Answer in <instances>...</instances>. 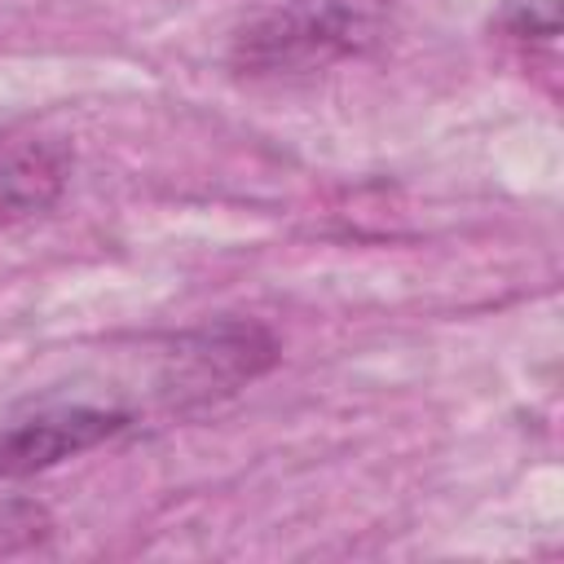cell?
<instances>
[{"label": "cell", "instance_id": "3", "mask_svg": "<svg viewBox=\"0 0 564 564\" xmlns=\"http://www.w3.org/2000/svg\"><path fill=\"white\" fill-rule=\"evenodd\" d=\"M70 176V150L53 137H0V229L44 212Z\"/></svg>", "mask_w": 564, "mask_h": 564}, {"label": "cell", "instance_id": "1", "mask_svg": "<svg viewBox=\"0 0 564 564\" xmlns=\"http://www.w3.org/2000/svg\"><path fill=\"white\" fill-rule=\"evenodd\" d=\"M366 35V22L344 0H291L234 40V66L242 75H295L317 70L344 53H352Z\"/></svg>", "mask_w": 564, "mask_h": 564}, {"label": "cell", "instance_id": "2", "mask_svg": "<svg viewBox=\"0 0 564 564\" xmlns=\"http://www.w3.org/2000/svg\"><path fill=\"white\" fill-rule=\"evenodd\" d=\"M132 419L106 405H44L35 414L0 423V480H18L44 471L62 458H75L110 436H119Z\"/></svg>", "mask_w": 564, "mask_h": 564}, {"label": "cell", "instance_id": "4", "mask_svg": "<svg viewBox=\"0 0 564 564\" xmlns=\"http://www.w3.org/2000/svg\"><path fill=\"white\" fill-rule=\"evenodd\" d=\"M502 26L524 40H551L560 31V0H502Z\"/></svg>", "mask_w": 564, "mask_h": 564}]
</instances>
